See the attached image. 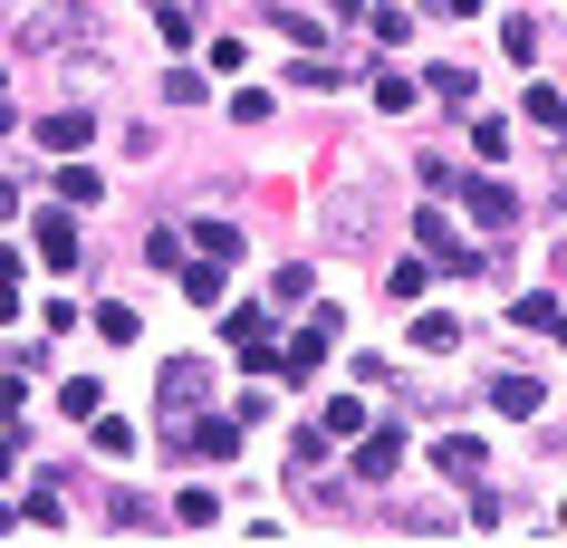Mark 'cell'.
I'll return each mask as SVG.
<instances>
[{
    "instance_id": "cell-1",
    "label": "cell",
    "mask_w": 567,
    "mask_h": 548,
    "mask_svg": "<svg viewBox=\"0 0 567 548\" xmlns=\"http://www.w3.org/2000/svg\"><path fill=\"white\" fill-rule=\"evenodd\" d=\"M87 39H96V0H59L30 20V49H87Z\"/></svg>"
},
{
    "instance_id": "cell-14",
    "label": "cell",
    "mask_w": 567,
    "mask_h": 548,
    "mask_svg": "<svg viewBox=\"0 0 567 548\" xmlns=\"http://www.w3.org/2000/svg\"><path fill=\"white\" fill-rule=\"evenodd\" d=\"M289 299H308V260H279V279H269V308H289Z\"/></svg>"
},
{
    "instance_id": "cell-6",
    "label": "cell",
    "mask_w": 567,
    "mask_h": 548,
    "mask_svg": "<svg viewBox=\"0 0 567 548\" xmlns=\"http://www.w3.org/2000/svg\"><path fill=\"white\" fill-rule=\"evenodd\" d=\"M433 462H443L452 482H481V462H491V453H481L472 433H443V443H433Z\"/></svg>"
},
{
    "instance_id": "cell-10",
    "label": "cell",
    "mask_w": 567,
    "mask_h": 548,
    "mask_svg": "<svg viewBox=\"0 0 567 548\" xmlns=\"http://www.w3.org/2000/svg\"><path fill=\"white\" fill-rule=\"evenodd\" d=\"M193 395H203V356H174V365H164V404L183 414Z\"/></svg>"
},
{
    "instance_id": "cell-19",
    "label": "cell",
    "mask_w": 567,
    "mask_h": 548,
    "mask_svg": "<svg viewBox=\"0 0 567 548\" xmlns=\"http://www.w3.org/2000/svg\"><path fill=\"white\" fill-rule=\"evenodd\" d=\"M59 193H68V203H96V174H87V164H78V154H68V164H59Z\"/></svg>"
},
{
    "instance_id": "cell-13",
    "label": "cell",
    "mask_w": 567,
    "mask_h": 548,
    "mask_svg": "<svg viewBox=\"0 0 567 548\" xmlns=\"http://www.w3.org/2000/svg\"><path fill=\"white\" fill-rule=\"evenodd\" d=\"M193 250H203V260H221V270H231V260H240V231H231V221H203V231H193Z\"/></svg>"
},
{
    "instance_id": "cell-5",
    "label": "cell",
    "mask_w": 567,
    "mask_h": 548,
    "mask_svg": "<svg viewBox=\"0 0 567 548\" xmlns=\"http://www.w3.org/2000/svg\"><path fill=\"white\" fill-rule=\"evenodd\" d=\"M491 404L529 424V414H538V404H548V395H538V375H509V365H501V375H491Z\"/></svg>"
},
{
    "instance_id": "cell-11",
    "label": "cell",
    "mask_w": 567,
    "mask_h": 548,
    "mask_svg": "<svg viewBox=\"0 0 567 548\" xmlns=\"http://www.w3.org/2000/svg\"><path fill=\"white\" fill-rule=\"evenodd\" d=\"M59 414H68V424H96V414H106V395H96L87 375H68V385H59Z\"/></svg>"
},
{
    "instance_id": "cell-2",
    "label": "cell",
    "mask_w": 567,
    "mask_h": 548,
    "mask_svg": "<svg viewBox=\"0 0 567 548\" xmlns=\"http://www.w3.org/2000/svg\"><path fill=\"white\" fill-rule=\"evenodd\" d=\"M462 203H472L481 231H509V221H519V193H509V183H491V174H462Z\"/></svg>"
},
{
    "instance_id": "cell-8",
    "label": "cell",
    "mask_w": 567,
    "mask_h": 548,
    "mask_svg": "<svg viewBox=\"0 0 567 548\" xmlns=\"http://www.w3.org/2000/svg\"><path fill=\"white\" fill-rule=\"evenodd\" d=\"M39 145H59V154H78V145H87V106H59V116L39 125Z\"/></svg>"
},
{
    "instance_id": "cell-16",
    "label": "cell",
    "mask_w": 567,
    "mask_h": 548,
    "mask_svg": "<svg viewBox=\"0 0 567 548\" xmlns=\"http://www.w3.org/2000/svg\"><path fill=\"white\" fill-rule=\"evenodd\" d=\"M221 279H231L221 260H193V270H183V289H193V308H203V299H221Z\"/></svg>"
},
{
    "instance_id": "cell-17",
    "label": "cell",
    "mask_w": 567,
    "mask_h": 548,
    "mask_svg": "<svg viewBox=\"0 0 567 548\" xmlns=\"http://www.w3.org/2000/svg\"><path fill=\"white\" fill-rule=\"evenodd\" d=\"M20 318V250H0V328Z\"/></svg>"
},
{
    "instance_id": "cell-9",
    "label": "cell",
    "mask_w": 567,
    "mask_h": 548,
    "mask_svg": "<svg viewBox=\"0 0 567 548\" xmlns=\"http://www.w3.org/2000/svg\"><path fill=\"white\" fill-rule=\"evenodd\" d=\"M414 347H423V356H452V347H462V318H443V308L414 318Z\"/></svg>"
},
{
    "instance_id": "cell-3",
    "label": "cell",
    "mask_w": 567,
    "mask_h": 548,
    "mask_svg": "<svg viewBox=\"0 0 567 548\" xmlns=\"http://www.w3.org/2000/svg\"><path fill=\"white\" fill-rule=\"evenodd\" d=\"M39 260H49V270H78V260H87V241H78L68 213H39Z\"/></svg>"
},
{
    "instance_id": "cell-22",
    "label": "cell",
    "mask_w": 567,
    "mask_h": 548,
    "mask_svg": "<svg viewBox=\"0 0 567 548\" xmlns=\"http://www.w3.org/2000/svg\"><path fill=\"white\" fill-rule=\"evenodd\" d=\"M558 337H567V308H558Z\"/></svg>"
},
{
    "instance_id": "cell-18",
    "label": "cell",
    "mask_w": 567,
    "mask_h": 548,
    "mask_svg": "<svg viewBox=\"0 0 567 548\" xmlns=\"http://www.w3.org/2000/svg\"><path fill=\"white\" fill-rule=\"evenodd\" d=\"M509 318H519V328H548V337H558V299H538V289H529L519 308H509Z\"/></svg>"
},
{
    "instance_id": "cell-12",
    "label": "cell",
    "mask_w": 567,
    "mask_h": 548,
    "mask_svg": "<svg viewBox=\"0 0 567 548\" xmlns=\"http://www.w3.org/2000/svg\"><path fill=\"white\" fill-rule=\"evenodd\" d=\"M135 328H145V318H135L125 299H106V308H96V337H106V347H135Z\"/></svg>"
},
{
    "instance_id": "cell-7",
    "label": "cell",
    "mask_w": 567,
    "mask_h": 548,
    "mask_svg": "<svg viewBox=\"0 0 567 548\" xmlns=\"http://www.w3.org/2000/svg\"><path fill=\"white\" fill-rule=\"evenodd\" d=\"M394 462H404V443H394V433H365L357 443V482H385Z\"/></svg>"
},
{
    "instance_id": "cell-21",
    "label": "cell",
    "mask_w": 567,
    "mask_h": 548,
    "mask_svg": "<svg viewBox=\"0 0 567 548\" xmlns=\"http://www.w3.org/2000/svg\"><path fill=\"white\" fill-rule=\"evenodd\" d=\"M10 213H20V183H10V174H0V221H10Z\"/></svg>"
},
{
    "instance_id": "cell-4",
    "label": "cell",
    "mask_w": 567,
    "mask_h": 548,
    "mask_svg": "<svg viewBox=\"0 0 567 548\" xmlns=\"http://www.w3.org/2000/svg\"><path fill=\"white\" fill-rule=\"evenodd\" d=\"M423 250H433V270H481V250L462 241V231H452L443 213H423Z\"/></svg>"
},
{
    "instance_id": "cell-15",
    "label": "cell",
    "mask_w": 567,
    "mask_h": 548,
    "mask_svg": "<svg viewBox=\"0 0 567 548\" xmlns=\"http://www.w3.org/2000/svg\"><path fill=\"white\" fill-rule=\"evenodd\" d=\"M365 96H375V106H385V116H404V106H414V87H404V77H394V68H375V87H365Z\"/></svg>"
},
{
    "instance_id": "cell-20",
    "label": "cell",
    "mask_w": 567,
    "mask_h": 548,
    "mask_svg": "<svg viewBox=\"0 0 567 548\" xmlns=\"http://www.w3.org/2000/svg\"><path fill=\"white\" fill-rule=\"evenodd\" d=\"M529 116H538V125H558V135H567V96H558V87H529Z\"/></svg>"
},
{
    "instance_id": "cell-23",
    "label": "cell",
    "mask_w": 567,
    "mask_h": 548,
    "mask_svg": "<svg viewBox=\"0 0 567 548\" xmlns=\"http://www.w3.org/2000/svg\"><path fill=\"white\" fill-rule=\"evenodd\" d=\"M558 260H567V241H558Z\"/></svg>"
}]
</instances>
